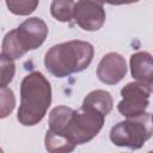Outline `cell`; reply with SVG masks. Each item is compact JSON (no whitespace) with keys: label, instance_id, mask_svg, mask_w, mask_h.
<instances>
[{"label":"cell","instance_id":"obj_1","mask_svg":"<svg viewBox=\"0 0 153 153\" xmlns=\"http://www.w3.org/2000/svg\"><path fill=\"white\" fill-rule=\"evenodd\" d=\"M51 103V86L41 72H31L20 84V105L17 120L20 124L32 127L45 116Z\"/></svg>","mask_w":153,"mask_h":153},{"label":"cell","instance_id":"obj_2","mask_svg":"<svg viewBox=\"0 0 153 153\" xmlns=\"http://www.w3.org/2000/svg\"><path fill=\"white\" fill-rule=\"evenodd\" d=\"M93 45L85 41H68L53 45L44 56V66L56 78L85 71L92 62Z\"/></svg>","mask_w":153,"mask_h":153},{"label":"cell","instance_id":"obj_3","mask_svg":"<svg viewBox=\"0 0 153 153\" xmlns=\"http://www.w3.org/2000/svg\"><path fill=\"white\" fill-rule=\"evenodd\" d=\"M152 136V115L147 112L135 117H127V120L118 122L110 130V140L114 145L131 149L141 148Z\"/></svg>","mask_w":153,"mask_h":153},{"label":"cell","instance_id":"obj_4","mask_svg":"<svg viewBox=\"0 0 153 153\" xmlns=\"http://www.w3.org/2000/svg\"><path fill=\"white\" fill-rule=\"evenodd\" d=\"M105 115L102 112L82 106L74 110L65 130V134L75 143L82 145L91 141L98 135L104 124Z\"/></svg>","mask_w":153,"mask_h":153},{"label":"cell","instance_id":"obj_5","mask_svg":"<svg viewBox=\"0 0 153 153\" xmlns=\"http://www.w3.org/2000/svg\"><path fill=\"white\" fill-rule=\"evenodd\" d=\"M149 87L140 81L128 82L121 90L122 100L117 105V110L124 117H135L146 112L149 105Z\"/></svg>","mask_w":153,"mask_h":153},{"label":"cell","instance_id":"obj_6","mask_svg":"<svg viewBox=\"0 0 153 153\" xmlns=\"http://www.w3.org/2000/svg\"><path fill=\"white\" fill-rule=\"evenodd\" d=\"M74 20L85 31H98L105 23V10L99 0H78Z\"/></svg>","mask_w":153,"mask_h":153},{"label":"cell","instance_id":"obj_7","mask_svg":"<svg viewBox=\"0 0 153 153\" xmlns=\"http://www.w3.org/2000/svg\"><path fill=\"white\" fill-rule=\"evenodd\" d=\"M16 31L18 39L26 53L41 47L48 36V26L45 22L38 17H31L24 20Z\"/></svg>","mask_w":153,"mask_h":153},{"label":"cell","instance_id":"obj_8","mask_svg":"<svg viewBox=\"0 0 153 153\" xmlns=\"http://www.w3.org/2000/svg\"><path fill=\"white\" fill-rule=\"evenodd\" d=\"M127 74V63L122 55L118 53L105 54L98 63L97 76L106 85L118 84Z\"/></svg>","mask_w":153,"mask_h":153},{"label":"cell","instance_id":"obj_9","mask_svg":"<svg viewBox=\"0 0 153 153\" xmlns=\"http://www.w3.org/2000/svg\"><path fill=\"white\" fill-rule=\"evenodd\" d=\"M131 76L140 82L148 84L153 76V55L147 51H137L130 56Z\"/></svg>","mask_w":153,"mask_h":153},{"label":"cell","instance_id":"obj_10","mask_svg":"<svg viewBox=\"0 0 153 153\" xmlns=\"http://www.w3.org/2000/svg\"><path fill=\"white\" fill-rule=\"evenodd\" d=\"M114 100L110 92L105 90H94L91 91L82 100V106L92 108L103 115H108L112 110Z\"/></svg>","mask_w":153,"mask_h":153},{"label":"cell","instance_id":"obj_11","mask_svg":"<svg viewBox=\"0 0 153 153\" xmlns=\"http://www.w3.org/2000/svg\"><path fill=\"white\" fill-rule=\"evenodd\" d=\"M45 149L50 153H65L72 152L75 148V143L65 134L48 129L45 133Z\"/></svg>","mask_w":153,"mask_h":153},{"label":"cell","instance_id":"obj_12","mask_svg":"<svg viewBox=\"0 0 153 153\" xmlns=\"http://www.w3.org/2000/svg\"><path fill=\"white\" fill-rule=\"evenodd\" d=\"M73 111L74 110L72 108H68L65 105H60V106L54 108L49 115V129L57 131V133H61V134H65L67 123H68Z\"/></svg>","mask_w":153,"mask_h":153},{"label":"cell","instance_id":"obj_13","mask_svg":"<svg viewBox=\"0 0 153 153\" xmlns=\"http://www.w3.org/2000/svg\"><path fill=\"white\" fill-rule=\"evenodd\" d=\"M1 54L7 56L8 59H12V60H18L24 54H26V51L24 50V48L22 47V44L18 39L16 29L11 30L10 32H7L5 35L4 41H2V51H1Z\"/></svg>","mask_w":153,"mask_h":153},{"label":"cell","instance_id":"obj_14","mask_svg":"<svg viewBox=\"0 0 153 153\" xmlns=\"http://www.w3.org/2000/svg\"><path fill=\"white\" fill-rule=\"evenodd\" d=\"M74 0H53L50 5L51 16L62 23H69L74 18Z\"/></svg>","mask_w":153,"mask_h":153},{"label":"cell","instance_id":"obj_15","mask_svg":"<svg viewBox=\"0 0 153 153\" xmlns=\"http://www.w3.org/2000/svg\"><path fill=\"white\" fill-rule=\"evenodd\" d=\"M11 13L16 16H29L38 6L39 0H5Z\"/></svg>","mask_w":153,"mask_h":153},{"label":"cell","instance_id":"obj_16","mask_svg":"<svg viewBox=\"0 0 153 153\" xmlns=\"http://www.w3.org/2000/svg\"><path fill=\"white\" fill-rule=\"evenodd\" d=\"M16 106V98L14 93L11 88L1 87V109H0V117L5 118L7 117Z\"/></svg>","mask_w":153,"mask_h":153},{"label":"cell","instance_id":"obj_17","mask_svg":"<svg viewBox=\"0 0 153 153\" xmlns=\"http://www.w3.org/2000/svg\"><path fill=\"white\" fill-rule=\"evenodd\" d=\"M16 72V65L12 59L1 54V87H6L13 79Z\"/></svg>","mask_w":153,"mask_h":153},{"label":"cell","instance_id":"obj_18","mask_svg":"<svg viewBox=\"0 0 153 153\" xmlns=\"http://www.w3.org/2000/svg\"><path fill=\"white\" fill-rule=\"evenodd\" d=\"M100 2H105V4H110V5H128V4H134L140 0H99Z\"/></svg>","mask_w":153,"mask_h":153},{"label":"cell","instance_id":"obj_19","mask_svg":"<svg viewBox=\"0 0 153 153\" xmlns=\"http://www.w3.org/2000/svg\"><path fill=\"white\" fill-rule=\"evenodd\" d=\"M147 86L149 87V90H151V93H153V76H152V79L149 80V82L147 84Z\"/></svg>","mask_w":153,"mask_h":153},{"label":"cell","instance_id":"obj_20","mask_svg":"<svg viewBox=\"0 0 153 153\" xmlns=\"http://www.w3.org/2000/svg\"><path fill=\"white\" fill-rule=\"evenodd\" d=\"M152 122H153V115H152Z\"/></svg>","mask_w":153,"mask_h":153}]
</instances>
